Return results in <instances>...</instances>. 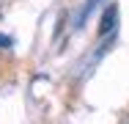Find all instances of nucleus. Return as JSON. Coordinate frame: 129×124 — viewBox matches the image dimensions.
I'll return each instance as SVG.
<instances>
[{
	"label": "nucleus",
	"instance_id": "nucleus-4",
	"mask_svg": "<svg viewBox=\"0 0 129 124\" xmlns=\"http://www.w3.org/2000/svg\"><path fill=\"white\" fill-rule=\"evenodd\" d=\"M121 124H129V116H126V119H124V121H121Z\"/></svg>",
	"mask_w": 129,
	"mask_h": 124
},
{
	"label": "nucleus",
	"instance_id": "nucleus-3",
	"mask_svg": "<svg viewBox=\"0 0 129 124\" xmlns=\"http://www.w3.org/2000/svg\"><path fill=\"white\" fill-rule=\"evenodd\" d=\"M6 47H11V39H8V36H3V33H0V50H6Z\"/></svg>",
	"mask_w": 129,
	"mask_h": 124
},
{
	"label": "nucleus",
	"instance_id": "nucleus-2",
	"mask_svg": "<svg viewBox=\"0 0 129 124\" xmlns=\"http://www.w3.org/2000/svg\"><path fill=\"white\" fill-rule=\"evenodd\" d=\"M96 6H99V0H85V3H82V8H80L77 17H74V28H77V30L88 22V17H91V11H96Z\"/></svg>",
	"mask_w": 129,
	"mask_h": 124
},
{
	"label": "nucleus",
	"instance_id": "nucleus-1",
	"mask_svg": "<svg viewBox=\"0 0 129 124\" xmlns=\"http://www.w3.org/2000/svg\"><path fill=\"white\" fill-rule=\"evenodd\" d=\"M115 22H118V6L110 3V6L104 8V14H102V22H99V36H107V33L115 28Z\"/></svg>",
	"mask_w": 129,
	"mask_h": 124
}]
</instances>
